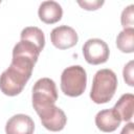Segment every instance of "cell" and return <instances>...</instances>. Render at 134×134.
Instances as JSON below:
<instances>
[{
    "label": "cell",
    "mask_w": 134,
    "mask_h": 134,
    "mask_svg": "<svg viewBox=\"0 0 134 134\" xmlns=\"http://www.w3.org/2000/svg\"><path fill=\"white\" fill-rule=\"evenodd\" d=\"M34 66L29 60L13 57L9 67L0 75V90L8 96L18 95L30 79Z\"/></svg>",
    "instance_id": "1"
},
{
    "label": "cell",
    "mask_w": 134,
    "mask_h": 134,
    "mask_svg": "<svg viewBox=\"0 0 134 134\" xmlns=\"http://www.w3.org/2000/svg\"><path fill=\"white\" fill-rule=\"evenodd\" d=\"M117 88V76L111 69H100L94 76L90 98L95 104H106L112 99Z\"/></svg>",
    "instance_id": "2"
},
{
    "label": "cell",
    "mask_w": 134,
    "mask_h": 134,
    "mask_svg": "<svg viewBox=\"0 0 134 134\" xmlns=\"http://www.w3.org/2000/svg\"><path fill=\"white\" fill-rule=\"evenodd\" d=\"M87 85V74L80 65H73L63 70L61 75V90L70 97H76L84 93Z\"/></svg>",
    "instance_id": "3"
},
{
    "label": "cell",
    "mask_w": 134,
    "mask_h": 134,
    "mask_svg": "<svg viewBox=\"0 0 134 134\" xmlns=\"http://www.w3.org/2000/svg\"><path fill=\"white\" fill-rule=\"evenodd\" d=\"M58 100V90L55 83L49 77H42L32 87V106L39 112Z\"/></svg>",
    "instance_id": "4"
},
{
    "label": "cell",
    "mask_w": 134,
    "mask_h": 134,
    "mask_svg": "<svg viewBox=\"0 0 134 134\" xmlns=\"http://www.w3.org/2000/svg\"><path fill=\"white\" fill-rule=\"evenodd\" d=\"M109 47L107 43L100 39H89L83 46V54L87 63L91 65H99L106 63L109 59Z\"/></svg>",
    "instance_id": "5"
},
{
    "label": "cell",
    "mask_w": 134,
    "mask_h": 134,
    "mask_svg": "<svg viewBox=\"0 0 134 134\" xmlns=\"http://www.w3.org/2000/svg\"><path fill=\"white\" fill-rule=\"evenodd\" d=\"M37 114L40 116V119L42 121V125L45 129L58 132L64 129L67 122V117L62 109L57 107L55 105H51L39 112Z\"/></svg>",
    "instance_id": "6"
},
{
    "label": "cell",
    "mask_w": 134,
    "mask_h": 134,
    "mask_svg": "<svg viewBox=\"0 0 134 134\" xmlns=\"http://www.w3.org/2000/svg\"><path fill=\"white\" fill-rule=\"evenodd\" d=\"M50 40L54 47L59 49H68L73 47L77 43L79 37L76 31L72 27L61 25L51 30Z\"/></svg>",
    "instance_id": "7"
},
{
    "label": "cell",
    "mask_w": 134,
    "mask_h": 134,
    "mask_svg": "<svg viewBox=\"0 0 134 134\" xmlns=\"http://www.w3.org/2000/svg\"><path fill=\"white\" fill-rule=\"evenodd\" d=\"M34 130V120L25 114H16L12 116L5 126L6 134H32Z\"/></svg>",
    "instance_id": "8"
},
{
    "label": "cell",
    "mask_w": 134,
    "mask_h": 134,
    "mask_svg": "<svg viewBox=\"0 0 134 134\" xmlns=\"http://www.w3.org/2000/svg\"><path fill=\"white\" fill-rule=\"evenodd\" d=\"M120 122L121 119L113 108L102 110L95 116V125L97 129L106 133L115 131L120 126Z\"/></svg>",
    "instance_id": "9"
},
{
    "label": "cell",
    "mask_w": 134,
    "mask_h": 134,
    "mask_svg": "<svg viewBox=\"0 0 134 134\" xmlns=\"http://www.w3.org/2000/svg\"><path fill=\"white\" fill-rule=\"evenodd\" d=\"M38 15L42 22L46 24H53L62 19L63 9L55 1H44L39 6Z\"/></svg>",
    "instance_id": "10"
},
{
    "label": "cell",
    "mask_w": 134,
    "mask_h": 134,
    "mask_svg": "<svg viewBox=\"0 0 134 134\" xmlns=\"http://www.w3.org/2000/svg\"><path fill=\"white\" fill-rule=\"evenodd\" d=\"M124 121H130L133 117L134 110V95L132 93L122 94L113 108Z\"/></svg>",
    "instance_id": "11"
},
{
    "label": "cell",
    "mask_w": 134,
    "mask_h": 134,
    "mask_svg": "<svg viewBox=\"0 0 134 134\" xmlns=\"http://www.w3.org/2000/svg\"><path fill=\"white\" fill-rule=\"evenodd\" d=\"M117 48L125 53L134 51V28H126L121 30L116 38Z\"/></svg>",
    "instance_id": "12"
},
{
    "label": "cell",
    "mask_w": 134,
    "mask_h": 134,
    "mask_svg": "<svg viewBox=\"0 0 134 134\" xmlns=\"http://www.w3.org/2000/svg\"><path fill=\"white\" fill-rule=\"evenodd\" d=\"M21 39H25V40L32 42L40 48V50H43L44 48L45 36H44V32L39 27H36V26L25 27L21 31Z\"/></svg>",
    "instance_id": "13"
},
{
    "label": "cell",
    "mask_w": 134,
    "mask_h": 134,
    "mask_svg": "<svg viewBox=\"0 0 134 134\" xmlns=\"http://www.w3.org/2000/svg\"><path fill=\"white\" fill-rule=\"evenodd\" d=\"M121 25L124 29L126 28H133L134 25V5L131 4L127 6L121 13Z\"/></svg>",
    "instance_id": "14"
},
{
    "label": "cell",
    "mask_w": 134,
    "mask_h": 134,
    "mask_svg": "<svg viewBox=\"0 0 134 134\" xmlns=\"http://www.w3.org/2000/svg\"><path fill=\"white\" fill-rule=\"evenodd\" d=\"M133 65H134V62H133V61H130L127 65H125L124 71H122L124 80H125V82H126L129 86H134V80H133Z\"/></svg>",
    "instance_id": "15"
},
{
    "label": "cell",
    "mask_w": 134,
    "mask_h": 134,
    "mask_svg": "<svg viewBox=\"0 0 134 134\" xmlns=\"http://www.w3.org/2000/svg\"><path fill=\"white\" fill-rule=\"evenodd\" d=\"M77 3L86 10H95L104 4V1L103 0H93V1H85L84 0V1H77Z\"/></svg>",
    "instance_id": "16"
},
{
    "label": "cell",
    "mask_w": 134,
    "mask_h": 134,
    "mask_svg": "<svg viewBox=\"0 0 134 134\" xmlns=\"http://www.w3.org/2000/svg\"><path fill=\"white\" fill-rule=\"evenodd\" d=\"M120 134H134V124L129 121L121 130Z\"/></svg>",
    "instance_id": "17"
},
{
    "label": "cell",
    "mask_w": 134,
    "mask_h": 134,
    "mask_svg": "<svg viewBox=\"0 0 134 134\" xmlns=\"http://www.w3.org/2000/svg\"><path fill=\"white\" fill-rule=\"evenodd\" d=\"M0 2H1V1H0Z\"/></svg>",
    "instance_id": "18"
}]
</instances>
